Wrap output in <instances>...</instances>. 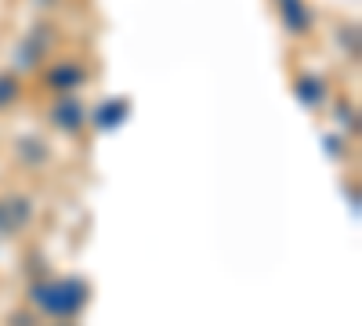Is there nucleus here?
Here are the masks:
<instances>
[{
	"label": "nucleus",
	"mask_w": 362,
	"mask_h": 326,
	"mask_svg": "<svg viewBox=\"0 0 362 326\" xmlns=\"http://www.w3.org/2000/svg\"><path fill=\"white\" fill-rule=\"evenodd\" d=\"M33 301L54 315V319H73L87 305V283L83 279H58V283H37Z\"/></svg>",
	"instance_id": "1"
},
{
	"label": "nucleus",
	"mask_w": 362,
	"mask_h": 326,
	"mask_svg": "<svg viewBox=\"0 0 362 326\" xmlns=\"http://www.w3.org/2000/svg\"><path fill=\"white\" fill-rule=\"evenodd\" d=\"M279 11H283V22H286L290 33L300 37V33L312 29V11H308L305 0H279Z\"/></svg>",
	"instance_id": "2"
},
{
	"label": "nucleus",
	"mask_w": 362,
	"mask_h": 326,
	"mask_svg": "<svg viewBox=\"0 0 362 326\" xmlns=\"http://www.w3.org/2000/svg\"><path fill=\"white\" fill-rule=\"evenodd\" d=\"M51 120H54V127H62V131H80L83 127V120H87V112H83V105L80 102H73V98H62L54 109H51Z\"/></svg>",
	"instance_id": "3"
},
{
	"label": "nucleus",
	"mask_w": 362,
	"mask_h": 326,
	"mask_svg": "<svg viewBox=\"0 0 362 326\" xmlns=\"http://www.w3.org/2000/svg\"><path fill=\"white\" fill-rule=\"evenodd\" d=\"M29 199H4L0 203V232H15L29 221Z\"/></svg>",
	"instance_id": "4"
},
{
	"label": "nucleus",
	"mask_w": 362,
	"mask_h": 326,
	"mask_svg": "<svg viewBox=\"0 0 362 326\" xmlns=\"http://www.w3.org/2000/svg\"><path fill=\"white\" fill-rule=\"evenodd\" d=\"M83 69L76 66V62H62V66H54L51 73H47V83L51 87H58V91H73L76 83H83Z\"/></svg>",
	"instance_id": "5"
},
{
	"label": "nucleus",
	"mask_w": 362,
	"mask_h": 326,
	"mask_svg": "<svg viewBox=\"0 0 362 326\" xmlns=\"http://www.w3.org/2000/svg\"><path fill=\"white\" fill-rule=\"evenodd\" d=\"M47 44H51V40H47V29H37V33L18 47V66H22V69L37 66V58L44 54V47H47Z\"/></svg>",
	"instance_id": "6"
},
{
	"label": "nucleus",
	"mask_w": 362,
	"mask_h": 326,
	"mask_svg": "<svg viewBox=\"0 0 362 326\" xmlns=\"http://www.w3.org/2000/svg\"><path fill=\"white\" fill-rule=\"evenodd\" d=\"M124 116H127V102H102L98 109H95V127H102V131H109V127H116V124H124Z\"/></svg>",
	"instance_id": "7"
},
{
	"label": "nucleus",
	"mask_w": 362,
	"mask_h": 326,
	"mask_svg": "<svg viewBox=\"0 0 362 326\" xmlns=\"http://www.w3.org/2000/svg\"><path fill=\"white\" fill-rule=\"evenodd\" d=\"M297 95H300V102H305V105H319L322 95H326V87H322V80H315V76H300V80H297Z\"/></svg>",
	"instance_id": "8"
},
{
	"label": "nucleus",
	"mask_w": 362,
	"mask_h": 326,
	"mask_svg": "<svg viewBox=\"0 0 362 326\" xmlns=\"http://www.w3.org/2000/svg\"><path fill=\"white\" fill-rule=\"evenodd\" d=\"M15 95H18V83L11 76H0V105H8Z\"/></svg>",
	"instance_id": "9"
}]
</instances>
